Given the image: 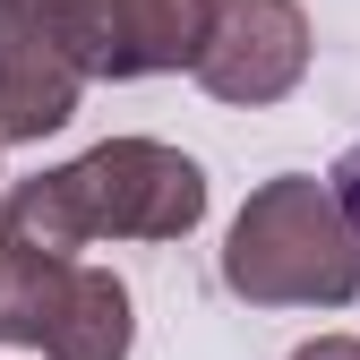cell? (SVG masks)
<instances>
[{
  "label": "cell",
  "mask_w": 360,
  "mask_h": 360,
  "mask_svg": "<svg viewBox=\"0 0 360 360\" xmlns=\"http://www.w3.org/2000/svg\"><path fill=\"white\" fill-rule=\"evenodd\" d=\"M292 360H360V335H318V343H300Z\"/></svg>",
  "instance_id": "obj_8"
},
{
  "label": "cell",
  "mask_w": 360,
  "mask_h": 360,
  "mask_svg": "<svg viewBox=\"0 0 360 360\" xmlns=\"http://www.w3.org/2000/svg\"><path fill=\"white\" fill-rule=\"evenodd\" d=\"M326 189H335V206H343V223H352V240H360V138H352L343 163L326 172Z\"/></svg>",
  "instance_id": "obj_7"
},
{
  "label": "cell",
  "mask_w": 360,
  "mask_h": 360,
  "mask_svg": "<svg viewBox=\"0 0 360 360\" xmlns=\"http://www.w3.org/2000/svg\"><path fill=\"white\" fill-rule=\"evenodd\" d=\"M86 0H0V146H34L77 120Z\"/></svg>",
  "instance_id": "obj_4"
},
{
  "label": "cell",
  "mask_w": 360,
  "mask_h": 360,
  "mask_svg": "<svg viewBox=\"0 0 360 360\" xmlns=\"http://www.w3.org/2000/svg\"><path fill=\"white\" fill-rule=\"evenodd\" d=\"M0 343L43 360H129V283L86 257H0Z\"/></svg>",
  "instance_id": "obj_3"
},
{
  "label": "cell",
  "mask_w": 360,
  "mask_h": 360,
  "mask_svg": "<svg viewBox=\"0 0 360 360\" xmlns=\"http://www.w3.org/2000/svg\"><path fill=\"white\" fill-rule=\"evenodd\" d=\"M223 292L249 309H343L360 292V240L318 172H275L223 232Z\"/></svg>",
  "instance_id": "obj_2"
},
{
  "label": "cell",
  "mask_w": 360,
  "mask_h": 360,
  "mask_svg": "<svg viewBox=\"0 0 360 360\" xmlns=\"http://www.w3.org/2000/svg\"><path fill=\"white\" fill-rule=\"evenodd\" d=\"M214 0H86V77H163L198 69Z\"/></svg>",
  "instance_id": "obj_6"
},
{
  "label": "cell",
  "mask_w": 360,
  "mask_h": 360,
  "mask_svg": "<svg viewBox=\"0 0 360 360\" xmlns=\"http://www.w3.org/2000/svg\"><path fill=\"white\" fill-rule=\"evenodd\" d=\"M206 223V163L163 138H103L0 198V257H77L95 240H189Z\"/></svg>",
  "instance_id": "obj_1"
},
{
  "label": "cell",
  "mask_w": 360,
  "mask_h": 360,
  "mask_svg": "<svg viewBox=\"0 0 360 360\" xmlns=\"http://www.w3.org/2000/svg\"><path fill=\"white\" fill-rule=\"evenodd\" d=\"M309 77V9L300 0H214L198 86L214 103H283Z\"/></svg>",
  "instance_id": "obj_5"
}]
</instances>
